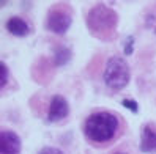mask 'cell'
I'll list each match as a JSON object with an SVG mask.
<instances>
[{
	"instance_id": "6",
	"label": "cell",
	"mask_w": 156,
	"mask_h": 154,
	"mask_svg": "<svg viewBox=\"0 0 156 154\" xmlns=\"http://www.w3.org/2000/svg\"><path fill=\"white\" fill-rule=\"evenodd\" d=\"M0 152L2 154H19L21 139L13 131H2L0 134Z\"/></svg>"
},
{
	"instance_id": "4",
	"label": "cell",
	"mask_w": 156,
	"mask_h": 154,
	"mask_svg": "<svg viewBox=\"0 0 156 154\" xmlns=\"http://www.w3.org/2000/svg\"><path fill=\"white\" fill-rule=\"evenodd\" d=\"M71 25V13L69 8H66L65 5H55L51 8V11L48 14L46 19V27L55 35H63L66 33V30Z\"/></svg>"
},
{
	"instance_id": "11",
	"label": "cell",
	"mask_w": 156,
	"mask_h": 154,
	"mask_svg": "<svg viewBox=\"0 0 156 154\" xmlns=\"http://www.w3.org/2000/svg\"><path fill=\"white\" fill-rule=\"evenodd\" d=\"M123 105H125L126 108H129V110H133V112H137V110H139L137 102L133 101V99H125V101H123Z\"/></svg>"
},
{
	"instance_id": "12",
	"label": "cell",
	"mask_w": 156,
	"mask_h": 154,
	"mask_svg": "<svg viewBox=\"0 0 156 154\" xmlns=\"http://www.w3.org/2000/svg\"><path fill=\"white\" fill-rule=\"evenodd\" d=\"M38 154H63L60 149H57V148H51V146H46V148H43Z\"/></svg>"
},
{
	"instance_id": "13",
	"label": "cell",
	"mask_w": 156,
	"mask_h": 154,
	"mask_svg": "<svg viewBox=\"0 0 156 154\" xmlns=\"http://www.w3.org/2000/svg\"><path fill=\"white\" fill-rule=\"evenodd\" d=\"M114 154H125V152H114Z\"/></svg>"
},
{
	"instance_id": "8",
	"label": "cell",
	"mask_w": 156,
	"mask_h": 154,
	"mask_svg": "<svg viewBox=\"0 0 156 154\" xmlns=\"http://www.w3.org/2000/svg\"><path fill=\"white\" fill-rule=\"evenodd\" d=\"M6 30L10 32L11 35H14V36H25V35H29L30 27L22 17L13 16V17H10V19L6 21Z\"/></svg>"
},
{
	"instance_id": "3",
	"label": "cell",
	"mask_w": 156,
	"mask_h": 154,
	"mask_svg": "<svg viewBox=\"0 0 156 154\" xmlns=\"http://www.w3.org/2000/svg\"><path fill=\"white\" fill-rule=\"evenodd\" d=\"M103 77H104V84L111 90L120 91L129 82V77H131L129 66H128V63L122 57L114 55L107 60Z\"/></svg>"
},
{
	"instance_id": "5",
	"label": "cell",
	"mask_w": 156,
	"mask_h": 154,
	"mask_svg": "<svg viewBox=\"0 0 156 154\" xmlns=\"http://www.w3.org/2000/svg\"><path fill=\"white\" fill-rule=\"evenodd\" d=\"M69 113V105L66 102V99L57 94L51 99V105H49V113H48V120L52 123H57L65 120Z\"/></svg>"
},
{
	"instance_id": "10",
	"label": "cell",
	"mask_w": 156,
	"mask_h": 154,
	"mask_svg": "<svg viewBox=\"0 0 156 154\" xmlns=\"http://www.w3.org/2000/svg\"><path fill=\"white\" fill-rule=\"evenodd\" d=\"M0 71H2V80H0V85L5 88V85L8 84V66L2 61L0 63Z\"/></svg>"
},
{
	"instance_id": "9",
	"label": "cell",
	"mask_w": 156,
	"mask_h": 154,
	"mask_svg": "<svg viewBox=\"0 0 156 154\" xmlns=\"http://www.w3.org/2000/svg\"><path fill=\"white\" fill-rule=\"evenodd\" d=\"M69 60V49L63 47V46H58L54 49V65H65V63Z\"/></svg>"
},
{
	"instance_id": "2",
	"label": "cell",
	"mask_w": 156,
	"mask_h": 154,
	"mask_svg": "<svg viewBox=\"0 0 156 154\" xmlns=\"http://www.w3.org/2000/svg\"><path fill=\"white\" fill-rule=\"evenodd\" d=\"M118 24L117 13L106 5H96L87 16V27L91 35L101 39L112 38Z\"/></svg>"
},
{
	"instance_id": "7",
	"label": "cell",
	"mask_w": 156,
	"mask_h": 154,
	"mask_svg": "<svg viewBox=\"0 0 156 154\" xmlns=\"http://www.w3.org/2000/svg\"><path fill=\"white\" fill-rule=\"evenodd\" d=\"M140 151L142 152H156V131L150 124L142 128L140 135Z\"/></svg>"
},
{
	"instance_id": "1",
	"label": "cell",
	"mask_w": 156,
	"mask_h": 154,
	"mask_svg": "<svg viewBox=\"0 0 156 154\" xmlns=\"http://www.w3.org/2000/svg\"><path fill=\"white\" fill-rule=\"evenodd\" d=\"M120 121L111 112H95L91 113L84 126V134L88 142L96 145H104L114 140L118 132Z\"/></svg>"
}]
</instances>
